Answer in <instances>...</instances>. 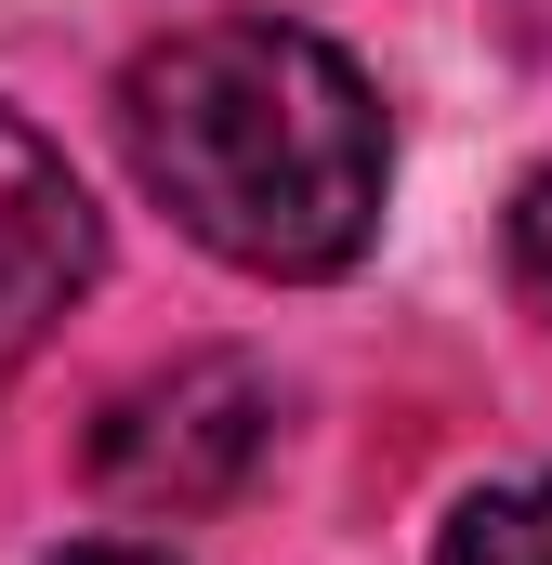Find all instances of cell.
Listing matches in <instances>:
<instances>
[{"mask_svg": "<svg viewBox=\"0 0 552 565\" xmlns=\"http://www.w3.org/2000/svg\"><path fill=\"white\" fill-rule=\"evenodd\" d=\"M119 132L145 198H171V224L251 277H342L382 237V171H395L382 93L316 26L276 13L171 26L119 79Z\"/></svg>", "mask_w": 552, "mask_h": 565, "instance_id": "6da1fadb", "label": "cell"}, {"mask_svg": "<svg viewBox=\"0 0 552 565\" xmlns=\"http://www.w3.org/2000/svg\"><path fill=\"white\" fill-rule=\"evenodd\" d=\"M264 434H276L264 369H237V355H184V369L132 382V395L93 422V487H106L119 513H211V500L251 487Z\"/></svg>", "mask_w": 552, "mask_h": 565, "instance_id": "7a4b0ae2", "label": "cell"}, {"mask_svg": "<svg viewBox=\"0 0 552 565\" xmlns=\"http://www.w3.org/2000/svg\"><path fill=\"white\" fill-rule=\"evenodd\" d=\"M106 277V224L79 198V171L0 106V382L53 342V316Z\"/></svg>", "mask_w": 552, "mask_h": 565, "instance_id": "3957f363", "label": "cell"}, {"mask_svg": "<svg viewBox=\"0 0 552 565\" xmlns=\"http://www.w3.org/2000/svg\"><path fill=\"white\" fill-rule=\"evenodd\" d=\"M434 565H552V473H540V487L474 500V513L447 526V553H434Z\"/></svg>", "mask_w": 552, "mask_h": 565, "instance_id": "277c9868", "label": "cell"}, {"mask_svg": "<svg viewBox=\"0 0 552 565\" xmlns=\"http://www.w3.org/2000/svg\"><path fill=\"white\" fill-rule=\"evenodd\" d=\"M500 250H513V289L552 316V171H527V184H513V224H500Z\"/></svg>", "mask_w": 552, "mask_h": 565, "instance_id": "5b68a950", "label": "cell"}, {"mask_svg": "<svg viewBox=\"0 0 552 565\" xmlns=\"http://www.w3.org/2000/svg\"><path fill=\"white\" fill-rule=\"evenodd\" d=\"M53 565H171V553H145V540H93V553H53Z\"/></svg>", "mask_w": 552, "mask_h": 565, "instance_id": "8992f818", "label": "cell"}]
</instances>
